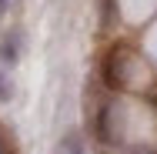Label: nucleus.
<instances>
[{"instance_id":"nucleus-1","label":"nucleus","mask_w":157,"mask_h":154,"mask_svg":"<svg viewBox=\"0 0 157 154\" xmlns=\"http://www.w3.org/2000/svg\"><path fill=\"white\" fill-rule=\"evenodd\" d=\"M0 61L3 64H17V37H13V34L0 40Z\"/></svg>"},{"instance_id":"nucleus-2","label":"nucleus","mask_w":157,"mask_h":154,"mask_svg":"<svg viewBox=\"0 0 157 154\" xmlns=\"http://www.w3.org/2000/svg\"><path fill=\"white\" fill-rule=\"evenodd\" d=\"M57 154H84V148H80V137H77V134L63 137V141H60V148H57Z\"/></svg>"},{"instance_id":"nucleus-3","label":"nucleus","mask_w":157,"mask_h":154,"mask_svg":"<svg viewBox=\"0 0 157 154\" xmlns=\"http://www.w3.org/2000/svg\"><path fill=\"white\" fill-rule=\"evenodd\" d=\"M10 84H7V77H3V74H0V104H3V101H10Z\"/></svg>"},{"instance_id":"nucleus-4","label":"nucleus","mask_w":157,"mask_h":154,"mask_svg":"<svg viewBox=\"0 0 157 154\" xmlns=\"http://www.w3.org/2000/svg\"><path fill=\"white\" fill-rule=\"evenodd\" d=\"M127 154H157L154 148H134V151H127Z\"/></svg>"},{"instance_id":"nucleus-5","label":"nucleus","mask_w":157,"mask_h":154,"mask_svg":"<svg viewBox=\"0 0 157 154\" xmlns=\"http://www.w3.org/2000/svg\"><path fill=\"white\" fill-rule=\"evenodd\" d=\"M7 3H10V0H0V14H3V10H7Z\"/></svg>"}]
</instances>
